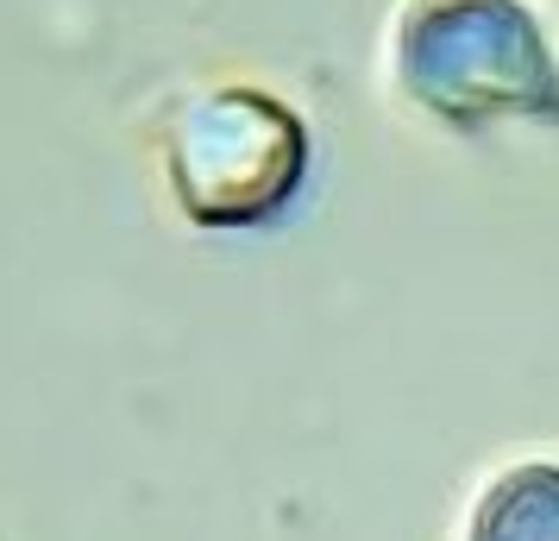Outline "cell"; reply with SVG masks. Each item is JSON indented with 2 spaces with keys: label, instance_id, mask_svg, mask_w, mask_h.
Wrapping results in <instances>:
<instances>
[{
  "label": "cell",
  "instance_id": "3",
  "mask_svg": "<svg viewBox=\"0 0 559 541\" xmlns=\"http://www.w3.org/2000/svg\"><path fill=\"white\" fill-rule=\"evenodd\" d=\"M465 541H559V466L522 460L490 479L465 522Z\"/></svg>",
  "mask_w": 559,
  "mask_h": 541
},
{
  "label": "cell",
  "instance_id": "2",
  "mask_svg": "<svg viewBox=\"0 0 559 541\" xmlns=\"http://www.w3.org/2000/svg\"><path fill=\"white\" fill-rule=\"evenodd\" d=\"M157 164L182 221L214 233L258 227L302 189L308 127L258 82H214L170 114Z\"/></svg>",
  "mask_w": 559,
  "mask_h": 541
},
{
  "label": "cell",
  "instance_id": "1",
  "mask_svg": "<svg viewBox=\"0 0 559 541\" xmlns=\"http://www.w3.org/2000/svg\"><path fill=\"white\" fill-rule=\"evenodd\" d=\"M390 70L440 127L559 120V63L528 0H403Z\"/></svg>",
  "mask_w": 559,
  "mask_h": 541
}]
</instances>
